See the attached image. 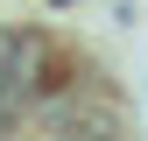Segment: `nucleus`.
<instances>
[{"label":"nucleus","instance_id":"1","mask_svg":"<svg viewBox=\"0 0 148 141\" xmlns=\"http://www.w3.org/2000/svg\"><path fill=\"white\" fill-rule=\"evenodd\" d=\"M42 127H57V134H120V113L113 106H85V99H49Z\"/></svg>","mask_w":148,"mask_h":141}]
</instances>
